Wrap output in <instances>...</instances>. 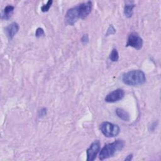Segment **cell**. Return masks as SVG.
<instances>
[{"label":"cell","instance_id":"obj_1","mask_svg":"<svg viewBox=\"0 0 161 161\" xmlns=\"http://www.w3.org/2000/svg\"><path fill=\"white\" fill-rule=\"evenodd\" d=\"M123 82L129 86H137L146 82L144 72L140 70H133L125 73L122 77Z\"/></svg>","mask_w":161,"mask_h":161},{"label":"cell","instance_id":"obj_2","mask_svg":"<svg viewBox=\"0 0 161 161\" xmlns=\"http://www.w3.org/2000/svg\"><path fill=\"white\" fill-rule=\"evenodd\" d=\"M124 145V142L121 140H117L112 143L106 144L99 152V158L103 160L113 157L116 152L123 149Z\"/></svg>","mask_w":161,"mask_h":161},{"label":"cell","instance_id":"obj_3","mask_svg":"<svg viewBox=\"0 0 161 161\" xmlns=\"http://www.w3.org/2000/svg\"><path fill=\"white\" fill-rule=\"evenodd\" d=\"M100 130L102 133L106 137H114L117 136L120 131L117 125L105 121L101 124Z\"/></svg>","mask_w":161,"mask_h":161},{"label":"cell","instance_id":"obj_4","mask_svg":"<svg viewBox=\"0 0 161 161\" xmlns=\"http://www.w3.org/2000/svg\"><path fill=\"white\" fill-rule=\"evenodd\" d=\"M80 18V12L78 6H76L68 9L65 16V23L68 25H73Z\"/></svg>","mask_w":161,"mask_h":161},{"label":"cell","instance_id":"obj_5","mask_svg":"<svg viewBox=\"0 0 161 161\" xmlns=\"http://www.w3.org/2000/svg\"><path fill=\"white\" fill-rule=\"evenodd\" d=\"M142 38L136 33H131L128 36L126 47H131L136 50H140L142 48Z\"/></svg>","mask_w":161,"mask_h":161},{"label":"cell","instance_id":"obj_6","mask_svg":"<svg viewBox=\"0 0 161 161\" xmlns=\"http://www.w3.org/2000/svg\"><path fill=\"white\" fill-rule=\"evenodd\" d=\"M100 150V142L99 140H96L92 142L89 147L87 149V161H92L94 160L98 152Z\"/></svg>","mask_w":161,"mask_h":161},{"label":"cell","instance_id":"obj_7","mask_svg":"<svg viewBox=\"0 0 161 161\" xmlns=\"http://www.w3.org/2000/svg\"><path fill=\"white\" fill-rule=\"evenodd\" d=\"M125 91L121 89H117L110 92L105 97V101L107 103H115L123 98Z\"/></svg>","mask_w":161,"mask_h":161},{"label":"cell","instance_id":"obj_8","mask_svg":"<svg viewBox=\"0 0 161 161\" xmlns=\"http://www.w3.org/2000/svg\"><path fill=\"white\" fill-rule=\"evenodd\" d=\"M18 30H19V25L16 22H13L11 23L5 29L6 35L9 40H11L14 37V36L16 34Z\"/></svg>","mask_w":161,"mask_h":161},{"label":"cell","instance_id":"obj_9","mask_svg":"<svg viewBox=\"0 0 161 161\" xmlns=\"http://www.w3.org/2000/svg\"><path fill=\"white\" fill-rule=\"evenodd\" d=\"M135 7V4L133 2H127L124 7V14L126 17L130 18L133 14V9Z\"/></svg>","mask_w":161,"mask_h":161},{"label":"cell","instance_id":"obj_10","mask_svg":"<svg viewBox=\"0 0 161 161\" xmlns=\"http://www.w3.org/2000/svg\"><path fill=\"white\" fill-rule=\"evenodd\" d=\"M115 112L116 115L121 119L126 121H128L130 120V115L128 113L126 112L125 110L121 108H117L115 110Z\"/></svg>","mask_w":161,"mask_h":161},{"label":"cell","instance_id":"obj_11","mask_svg":"<svg viewBox=\"0 0 161 161\" xmlns=\"http://www.w3.org/2000/svg\"><path fill=\"white\" fill-rule=\"evenodd\" d=\"M13 10H14V6L11 5L6 6L3 10V12L2 14V19H6V20L8 19L11 17Z\"/></svg>","mask_w":161,"mask_h":161},{"label":"cell","instance_id":"obj_12","mask_svg":"<svg viewBox=\"0 0 161 161\" xmlns=\"http://www.w3.org/2000/svg\"><path fill=\"white\" fill-rule=\"evenodd\" d=\"M109 58L113 62H116V61L118 60V59H119V54H118V51H117V50L116 48H113L111 52L110 53Z\"/></svg>","mask_w":161,"mask_h":161},{"label":"cell","instance_id":"obj_13","mask_svg":"<svg viewBox=\"0 0 161 161\" xmlns=\"http://www.w3.org/2000/svg\"><path fill=\"white\" fill-rule=\"evenodd\" d=\"M53 1L52 0H49L47 1V4H44L43 5L42 7H41V10L42 12H47L49 10L50 8L52 6V4Z\"/></svg>","mask_w":161,"mask_h":161},{"label":"cell","instance_id":"obj_14","mask_svg":"<svg viewBox=\"0 0 161 161\" xmlns=\"http://www.w3.org/2000/svg\"><path fill=\"white\" fill-rule=\"evenodd\" d=\"M45 35V32L44 30H43V28H38L36 30V32H35V36L37 38H40L41 36H43Z\"/></svg>","mask_w":161,"mask_h":161},{"label":"cell","instance_id":"obj_15","mask_svg":"<svg viewBox=\"0 0 161 161\" xmlns=\"http://www.w3.org/2000/svg\"><path fill=\"white\" fill-rule=\"evenodd\" d=\"M115 32H116V30H115L114 28L113 27V26L112 25H109V28H108L107 32H106L105 36H109V35H113L115 33Z\"/></svg>","mask_w":161,"mask_h":161},{"label":"cell","instance_id":"obj_16","mask_svg":"<svg viewBox=\"0 0 161 161\" xmlns=\"http://www.w3.org/2000/svg\"><path fill=\"white\" fill-rule=\"evenodd\" d=\"M88 40H89V37H88V35L87 34L84 35L82 36V37L81 38V42L83 43H87L88 42Z\"/></svg>","mask_w":161,"mask_h":161},{"label":"cell","instance_id":"obj_17","mask_svg":"<svg viewBox=\"0 0 161 161\" xmlns=\"http://www.w3.org/2000/svg\"><path fill=\"white\" fill-rule=\"evenodd\" d=\"M46 113H47V109H46V108H43L40 111V116H45Z\"/></svg>","mask_w":161,"mask_h":161},{"label":"cell","instance_id":"obj_18","mask_svg":"<svg viewBox=\"0 0 161 161\" xmlns=\"http://www.w3.org/2000/svg\"><path fill=\"white\" fill-rule=\"evenodd\" d=\"M132 157H133V154H130L128 155L126 158H125V160H131L132 159Z\"/></svg>","mask_w":161,"mask_h":161}]
</instances>
